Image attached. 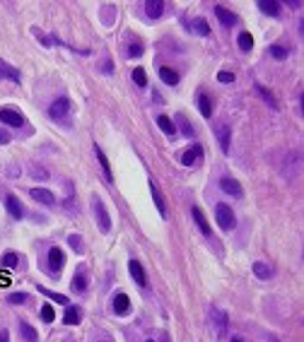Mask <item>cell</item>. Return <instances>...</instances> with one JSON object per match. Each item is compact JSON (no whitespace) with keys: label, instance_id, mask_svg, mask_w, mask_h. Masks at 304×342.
Here are the masks:
<instances>
[{"label":"cell","instance_id":"obj_43","mask_svg":"<svg viewBox=\"0 0 304 342\" xmlns=\"http://www.w3.org/2000/svg\"><path fill=\"white\" fill-rule=\"evenodd\" d=\"M34 176H37V179H46L49 174H46V171H34Z\"/></svg>","mask_w":304,"mask_h":342},{"label":"cell","instance_id":"obj_2","mask_svg":"<svg viewBox=\"0 0 304 342\" xmlns=\"http://www.w3.org/2000/svg\"><path fill=\"white\" fill-rule=\"evenodd\" d=\"M215 219H217V224H220L222 232H229V229L234 227V212H232V207L225 205V202H220V205L215 207Z\"/></svg>","mask_w":304,"mask_h":342},{"label":"cell","instance_id":"obj_23","mask_svg":"<svg viewBox=\"0 0 304 342\" xmlns=\"http://www.w3.org/2000/svg\"><path fill=\"white\" fill-rule=\"evenodd\" d=\"M63 323L65 325H77L80 323V308L73 306V304H68V311H65V316H63Z\"/></svg>","mask_w":304,"mask_h":342},{"label":"cell","instance_id":"obj_31","mask_svg":"<svg viewBox=\"0 0 304 342\" xmlns=\"http://www.w3.org/2000/svg\"><path fill=\"white\" fill-rule=\"evenodd\" d=\"M0 75L7 77V80H12V82H19V80H22L19 72L15 70V68H10V65H5V63H0Z\"/></svg>","mask_w":304,"mask_h":342},{"label":"cell","instance_id":"obj_39","mask_svg":"<svg viewBox=\"0 0 304 342\" xmlns=\"http://www.w3.org/2000/svg\"><path fill=\"white\" fill-rule=\"evenodd\" d=\"M68 241H70V246H73V251L82 253V239H80V236H77V234H70V239H68Z\"/></svg>","mask_w":304,"mask_h":342},{"label":"cell","instance_id":"obj_29","mask_svg":"<svg viewBox=\"0 0 304 342\" xmlns=\"http://www.w3.org/2000/svg\"><path fill=\"white\" fill-rule=\"evenodd\" d=\"M256 92H258V94L263 97V101H266V104H268L270 108H278V101H275V97L270 94V90H266L263 85H256Z\"/></svg>","mask_w":304,"mask_h":342},{"label":"cell","instance_id":"obj_35","mask_svg":"<svg viewBox=\"0 0 304 342\" xmlns=\"http://www.w3.org/2000/svg\"><path fill=\"white\" fill-rule=\"evenodd\" d=\"M73 289H75L77 294H80V292H85V289H87V277H85V275H82V272H77L75 277H73Z\"/></svg>","mask_w":304,"mask_h":342},{"label":"cell","instance_id":"obj_3","mask_svg":"<svg viewBox=\"0 0 304 342\" xmlns=\"http://www.w3.org/2000/svg\"><path fill=\"white\" fill-rule=\"evenodd\" d=\"M95 217H97L99 229H101L104 234H109V232H111V217H109V212H106V207H104L101 200H95Z\"/></svg>","mask_w":304,"mask_h":342},{"label":"cell","instance_id":"obj_16","mask_svg":"<svg viewBox=\"0 0 304 342\" xmlns=\"http://www.w3.org/2000/svg\"><path fill=\"white\" fill-rule=\"evenodd\" d=\"M150 193H152L154 205H157V210H159V215L167 217V205H164V198H162V191H159V188H157V183H152V181H150Z\"/></svg>","mask_w":304,"mask_h":342},{"label":"cell","instance_id":"obj_8","mask_svg":"<svg viewBox=\"0 0 304 342\" xmlns=\"http://www.w3.org/2000/svg\"><path fill=\"white\" fill-rule=\"evenodd\" d=\"M191 215H193V219H196L198 229H201L205 236H210V224H208V219H205V215H203V210H201L198 205H193V207H191Z\"/></svg>","mask_w":304,"mask_h":342},{"label":"cell","instance_id":"obj_45","mask_svg":"<svg viewBox=\"0 0 304 342\" xmlns=\"http://www.w3.org/2000/svg\"><path fill=\"white\" fill-rule=\"evenodd\" d=\"M268 342H280V340H278V338H270V340H268Z\"/></svg>","mask_w":304,"mask_h":342},{"label":"cell","instance_id":"obj_12","mask_svg":"<svg viewBox=\"0 0 304 342\" xmlns=\"http://www.w3.org/2000/svg\"><path fill=\"white\" fill-rule=\"evenodd\" d=\"M215 15H217V19H220L225 27H232V24L237 22V15H234L232 10H227V7H222V5H215Z\"/></svg>","mask_w":304,"mask_h":342},{"label":"cell","instance_id":"obj_24","mask_svg":"<svg viewBox=\"0 0 304 342\" xmlns=\"http://www.w3.org/2000/svg\"><path fill=\"white\" fill-rule=\"evenodd\" d=\"M191 29H193L196 34H201V36H210V24L203 17L193 19V22H191Z\"/></svg>","mask_w":304,"mask_h":342},{"label":"cell","instance_id":"obj_19","mask_svg":"<svg viewBox=\"0 0 304 342\" xmlns=\"http://www.w3.org/2000/svg\"><path fill=\"white\" fill-rule=\"evenodd\" d=\"M229 135H232V130H229L227 123H222V126L217 128V140H220V149L222 152H229Z\"/></svg>","mask_w":304,"mask_h":342},{"label":"cell","instance_id":"obj_5","mask_svg":"<svg viewBox=\"0 0 304 342\" xmlns=\"http://www.w3.org/2000/svg\"><path fill=\"white\" fill-rule=\"evenodd\" d=\"M0 121H2V123H7V126H12V128L24 126V118H22V113H19V111H15V108H0Z\"/></svg>","mask_w":304,"mask_h":342},{"label":"cell","instance_id":"obj_20","mask_svg":"<svg viewBox=\"0 0 304 342\" xmlns=\"http://www.w3.org/2000/svg\"><path fill=\"white\" fill-rule=\"evenodd\" d=\"M253 275L258 280H270L273 277V268L268 263H263V260H258V263H253Z\"/></svg>","mask_w":304,"mask_h":342},{"label":"cell","instance_id":"obj_37","mask_svg":"<svg viewBox=\"0 0 304 342\" xmlns=\"http://www.w3.org/2000/svg\"><path fill=\"white\" fill-rule=\"evenodd\" d=\"M27 299H29V296H27L24 292H17V294H10V296H7V304H15V306H19V304H24Z\"/></svg>","mask_w":304,"mask_h":342},{"label":"cell","instance_id":"obj_28","mask_svg":"<svg viewBox=\"0 0 304 342\" xmlns=\"http://www.w3.org/2000/svg\"><path fill=\"white\" fill-rule=\"evenodd\" d=\"M157 126L162 128V130H164L167 135H174V133H176V126L171 123V121L167 118V116H164V113H159V116H157Z\"/></svg>","mask_w":304,"mask_h":342},{"label":"cell","instance_id":"obj_34","mask_svg":"<svg viewBox=\"0 0 304 342\" xmlns=\"http://www.w3.org/2000/svg\"><path fill=\"white\" fill-rule=\"evenodd\" d=\"M53 318H56L53 306H51V304H44V306H41V321H44V323H53Z\"/></svg>","mask_w":304,"mask_h":342},{"label":"cell","instance_id":"obj_15","mask_svg":"<svg viewBox=\"0 0 304 342\" xmlns=\"http://www.w3.org/2000/svg\"><path fill=\"white\" fill-rule=\"evenodd\" d=\"M258 10L263 15H270V17H280V2H275V0H261Z\"/></svg>","mask_w":304,"mask_h":342},{"label":"cell","instance_id":"obj_42","mask_svg":"<svg viewBox=\"0 0 304 342\" xmlns=\"http://www.w3.org/2000/svg\"><path fill=\"white\" fill-rule=\"evenodd\" d=\"M0 342H10V330L2 328V333H0Z\"/></svg>","mask_w":304,"mask_h":342},{"label":"cell","instance_id":"obj_4","mask_svg":"<svg viewBox=\"0 0 304 342\" xmlns=\"http://www.w3.org/2000/svg\"><path fill=\"white\" fill-rule=\"evenodd\" d=\"M63 265H65V255H63V251L60 248H51L49 251V272L51 275H58V272L63 270Z\"/></svg>","mask_w":304,"mask_h":342},{"label":"cell","instance_id":"obj_6","mask_svg":"<svg viewBox=\"0 0 304 342\" xmlns=\"http://www.w3.org/2000/svg\"><path fill=\"white\" fill-rule=\"evenodd\" d=\"M29 195L37 200V202H41V205H56V195L49 188H32Z\"/></svg>","mask_w":304,"mask_h":342},{"label":"cell","instance_id":"obj_13","mask_svg":"<svg viewBox=\"0 0 304 342\" xmlns=\"http://www.w3.org/2000/svg\"><path fill=\"white\" fill-rule=\"evenodd\" d=\"M196 101H198V111H201V116H203V118H210V116H212V101H210L208 94L201 92V94L196 97Z\"/></svg>","mask_w":304,"mask_h":342},{"label":"cell","instance_id":"obj_33","mask_svg":"<svg viewBox=\"0 0 304 342\" xmlns=\"http://www.w3.org/2000/svg\"><path fill=\"white\" fill-rule=\"evenodd\" d=\"M131 77H133V82L138 87H145V85H148V75H145L143 68H135V70L131 72Z\"/></svg>","mask_w":304,"mask_h":342},{"label":"cell","instance_id":"obj_32","mask_svg":"<svg viewBox=\"0 0 304 342\" xmlns=\"http://www.w3.org/2000/svg\"><path fill=\"white\" fill-rule=\"evenodd\" d=\"M268 53H270V58H275V60H285L287 55H290V51H287L285 46H270Z\"/></svg>","mask_w":304,"mask_h":342},{"label":"cell","instance_id":"obj_27","mask_svg":"<svg viewBox=\"0 0 304 342\" xmlns=\"http://www.w3.org/2000/svg\"><path fill=\"white\" fill-rule=\"evenodd\" d=\"M0 265H2V268H7V270L17 268V265H19V255H17V253H5V255L0 258Z\"/></svg>","mask_w":304,"mask_h":342},{"label":"cell","instance_id":"obj_21","mask_svg":"<svg viewBox=\"0 0 304 342\" xmlns=\"http://www.w3.org/2000/svg\"><path fill=\"white\" fill-rule=\"evenodd\" d=\"M19 335L24 338V342H39V333L29 323H24V321L19 323Z\"/></svg>","mask_w":304,"mask_h":342},{"label":"cell","instance_id":"obj_14","mask_svg":"<svg viewBox=\"0 0 304 342\" xmlns=\"http://www.w3.org/2000/svg\"><path fill=\"white\" fill-rule=\"evenodd\" d=\"M145 12H148V17L150 19L162 17V12H164V2H162V0H148V2H145Z\"/></svg>","mask_w":304,"mask_h":342},{"label":"cell","instance_id":"obj_9","mask_svg":"<svg viewBox=\"0 0 304 342\" xmlns=\"http://www.w3.org/2000/svg\"><path fill=\"white\" fill-rule=\"evenodd\" d=\"M128 270L133 275V280L140 285V287H148V277H145V270H143V265L138 263V260H131L128 263Z\"/></svg>","mask_w":304,"mask_h":342},{"label":"cell","instance_id":"obj_10","mask_svg":"<svg viewBox=\"0 0 304 342\" xmlns=\"http://www.w3.org/2000/svg\"><path fill=\"white\" fill-rule=\"evenodd\" d=\"M145 51V46H143V41L140 39H135V36H128V46H126V55L128 58H140Z\"/></svg>","mask_w":304,"mask_h":342},{"label":"cell","instance_id":"obj_25","mask_svg":"<svg viewBox=\"0 0 304 342\" xmlns=\"http://www.w3.org/2000/svg\"><path fill=\"white\" fill-rule=\"evenodd\" d=\"M39 292H41V294H44V296H49V299H51V301H58V304H65V306H68V304H70V299H68V296H65V294H58V292H51V289L41 287V285H39Z\"/></svg>","mask_w":304,"mask_h":342},{"label":"cell","instance_id":"obj_40","mask_svg":"<svg viewBox=\"0 0 304 342\" xmlns=\"http://www.w3.org/2000/svg\"><path fill=\"white\" fill-rule=\"evenodd\" d=\"M217 80H220L222 85H229V82H234V72L222 70V72H220V75H217Z\"/></svg>","mask_w":304,"mask_h":342},{"label":"cell","instance_id":"obj_44","mask_svg":"<svg viewBox=\"0 0 304 342\" xmlns=\"http://www.w3.org/2000/svg\"><path fill=\"white\" fill-rule=\"evenodd\" d=\"M229 342H242V338H232V340Z\"/></svg>","mask_w":304,"mask_h":342},{"label":"cell","instance_id":"obj_38","mask_svg":"<svg viewBox=\"0 0 304 342\" xmlns=\"http://www.w3.org/2000/svg\"><path fill=\"white\" fill-rule=\"evenodd\" d=\"M176 121H179V123H181V128H184V135H186V138H191V135H193V128H191L189 121H186L184 116H176Z\"/></svg>","mask_w":304,"mask_h":342},{"label":"cell","instance_id":"obj_41","mask_svg":"<svg viewBox=\"0 0 304 342\" xmlns=\"http://www.w3.org/2000/svg\"><path fill=\"white\" fill-rule=\"evenodd\" d=\"M10 143V133H5V130H0V145Z\"/></svg>","mask_w":304,"mask_h":342},{"label":"cell","instance_id":"obj_7","mask_svg":"<svg viewBox=\"0 0 304 342\" xmlns=\"http://www.w3.org/2000/svg\"><path fill=\"white\" fill-rule=\"evenodd\" d=\"M220 188H222L227 195H232V198H242V186H239L234 179H229V176L220 179Z\"/></svg>","mask_w":304,"mask_h":342},{"label":"cell","instance_id":"obj_46","mask_svg":"<svg viewBox=\"0 0 304 342\" xmlns=\"http://www.w3.org/2000/svg\"><path fill=\"white\" fill-rule=\"evenodd\" d=\"M145 342H154V340H145Z\"/></svg>","mask_w":304,"mask_h":342},{"label":"cell","instance_id":"obj_36","mask_svg":"<svg viewBox=\"0 0 304 342\" xmlns=\"http://www.w3.org/2000/svg\"><path fill=\"white\" fill-rule=\"evenodd\" d=\"M212 318L217 321V330H220V333L227 328V313H222V311H212Z\"/></svg>","mask_w":304,"mask_h":342},{"label":"cell","instance_id":"obj_30","mask_svg":"<svg viewBox=\"0 0 304 342\" xmlns=\"http://www.w3.org/2000/svg\"><path fill=\"white\" fill-rule=\"evenodd\" d=\"M237 44H239L242 51H251V49H253V36L249 34V32H242L239 39H237Z\"/></svg>","mask_w":304,"mask_h":342},{"label":"cell","instance_id":"obj_17","mask_svg":"<svg viewBox=\"0 0 304 342\" xmlns=\"http://www.w3.org/2000/svg\"><path fill=\"white\" fill-rule=\"evenodd\" d=\"M201 154H203V147H201V145H193V147H189V149L181 154V164H184V166H191Z\"/></svg>","mask_w":304,"mask_h":342},{"label":"cell","instance_id":"obj_26","mask_svg":"<svg viewBox=\"0 0 304 342\" xmlns=\"http://www.w3.org/2000/svg\"><path fill=\"white\" fill-rule=\"evenodd\" d=\"M159 77H162V82H167V85H176V82H179V72L174 70V68H159Z\"/></svg>","mask_w":304,"mask_h":342},{"label":"cell","instance_id":"obj_11","mask_svg":"<svg viewBox=\"0 0 304 342\" xmlns=\"http://www.w3.org/2000/svg\"><path fill=\"white\" fill-rule=\"evenodd\" d=\"M7 212L15 217V219H22V217H24V207H22V202H19L17 195H12V193L7 195Z\"/></svg>","mask_w":304,"mask_h":342},{"label":"cell","instance_id":"obj_1","mask_svg":"<svg viewBox=\"0 0 304 342\" xmlns=\"http://www.w3.org/2000/svg\"><path fill=\"white\" fill-rule=\"evenodd\" d=\"M49 116H51L56 123H60V126L70 128V123H73V118H70V101H68L65 97L56 99V101L51 104V108H49Z\"/></svg>","mask_w":304,"mask_h":342},{"label":"cell","instance_id":"obj_18","mask_svg":"<svg viewBox=\"0 0 304 342\" xmlns=\"http://www.w3.org/2000/svg\"><path fill=\"white\" fill-rule=\"evenodd\" d=\"M114 311L118 316H126V313L131 311V299H128L126 294H116L114 296Z\"/></svg>","mask_w":304,"mask_h":342},{"label":"cell","instance_id":"obj_22","mask_svg":"<svg viewBox=\"0 0 304 342\" xmlns=\"http://www.w3.org/2000/svg\"><path fill=\"white\" fill-rule=\"evenodd\" d=\"M97 159H99V164H101V171H104V176H106V181H114V174H111V164H109V159H106V154L97 147Z\"/></svg>","mask_w":304,"mask_h":342}]
</instances>
